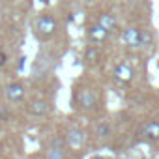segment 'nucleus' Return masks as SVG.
Segmentation results:
<instances>
[{
	"label": "nucleus",
	"instance_id": "9b49d317",
	"mask_svg": "<svg viewBox=\"0 0 159 159\" xmlns=\"http://www.w3.org/2000/svg\"><path fill=\"white\" fill-rule=\"evenodd\" d=\"M67 142H69V146H73V148L83 146V142H84L83 131H81V129H71V131L67 133Z\"/></svg>",
	"mask_w": 159,
	"mask_h": 159
},
{
	"label": "nucleus",
	"instance_id": "f257e3e1",
	"mask_svg": "<svg viewBox=\"0 0 159 159\" xmlns=\"http://www.w3.org/2000/svg\"><path fill=\"white\" fill-rule=\"evenodd\" d=\"M58 28H60V25H58V17H56L54 11H41V13L36 17L34 26H32L34 36H36L39 41H49V39H52V38L58 34Z\"/></svg>",
	"mask_w": 159,
	"mask_h": 159
},
{
	"label": "nucleus",
	"instance_id": "6e6552de",
	"mask_svg": "<svg viewBox=\"0 0 159 159\" xmlns=\"http://www.w3.org/2000/svg\"><path fill=\"white\" fill-rule=\"evenodd\" d=\"M51 111V103L47 99H34L28 103V112L34 116H45Z\"/></svg>",
	"mask_w": 159,
	"mask_h": 159
},
{
	"label": "nucleus",
	"instance_id": "20e7f679",
	"mask_svg": "<svg viewBox=\"0 0 159 159\" xmlns=\"http://www.w3.org/2000/svg\"><path fill=\"white\" fill-rule=\"evenodd\" d=\"M75 103L83 111H92L98 105V92L90 86H81L79 90H75Z\"/></svg>",
	"mask_w": 159,
	"mask_h": 159
},
{
	"label": "nucleus",
	"instance_id": "9d476101",
	"mask_svg": "<svg viewBox=\"0 0 159 159\" xmlns=\"http://www.w3.org/2000/svg\"><path fill=\"white\" fill-rule=\"evenodd\" d=\"M144 135L152 140H159V120H150L144 125Z\"/></svg>",
	"mask_w": 159,
	"mask_h": 159
},
{
	"label": "nucleus",
	"instance_id": "0eeeda50",
	"mask_svg": "<svg viewBox=\"0 0 159 159\" xmlns=\"http://www.w3.org/2000/svg\"><path fill=\"white\" fill-rule=\"evenodd\" d=\"M114 79L118 83H129L133 79V67L127 64V62H120L116 67H114Z\"/></svg>",
	"mask_w": 159,
	"mask_h": 159
},
{
	"label": "nucleus",
	"instance_id": "7ed1b4c3",
	"mask_svg": "<svg viewBox=\"0 0 159 159\" xmlns=\"http://www.w3.org/2000/svg\"><path fill=\"white\" fill-rule=\"evenodd\" d=\"M94 23H98L99 26H103L107 32L111 34H118L120 32V21H118V15L112 11V10H98L94 13Z\"/></svg>",
	"mask_w": 159,
	"mask_h": 159
},
{
	"label": "nucleus",
	"instance_id": "423d86ee",
	"mask_svg": "<svg viewBox=\"0 0 159 159\" xmlns=\"http://www.w3.org/2000/svg\"><path fill=\"white\" fill-rule=\"evenodd\" d=\"M4 94H6V99H8L10 103L17 105V103H21V101H25L26 88H25V84H23V83H10V84L6 86Z\"/></svg>",
	"mask_w": 159,
	"mask_h": 159
},
{
	"label": "nucleus",
	"instance_id": "ddd939ff",
	"mask_svg": "<svg viewBox=\"0 0 159 159\" xmlns=\"http://www.w3.org/2000/svg\"><path fill=\"white\" fill-rule=\"evenodd\" d=\"M96 135L101 137V139H107V137L111 135V125H109L107 122H99V124H98V129H96Z\"/></svg>",
	"mask_w": 159,
	"mask_h": 159
},
{
	"label": "nucleus",
	"instance_id": "2eb2a0df",
	"mask_svg": "<svg viewBox=\"0 0 159 159\" xmlns=\"http://www.w3.org/2000/svg\"><path fill=\"white\" fill-rule=\"evenodd\" d=\"M81 2L84 4V6H94V4H98L99 0H81Z\"/></svg>",
	"mask_w": 159,
	"mask_h": 159
},
{
	"label": "nucleus",
	"instance_id": "39448f33",
	"mask_svg": "<svg viewBox=\"0 0 159 159\" xmlns=\"http://www.w3.org/2000/svg\"><path fill=\"white\" fill-rule=\"evenodd\" d=\"M111 32H107L103 26H99L98 23H90L88 26H86V39L92 43V45H105V43H109V39H111Z\"/></svg>",
	"mask_w": 159,
	"mask_h": 159
},
{
	"label": "nucleus",
	"instance_id": "f8f14e48",
	"mask_svg": "<svg viewBox=\"0 0 159 159\" xmlns=\"http://www.w3.org/2000/svg\"><path fill=\"white\" fill-rule=\"evenodd\" d=\"M47 159H66V155H64V150H62V142L56 139L54 142H52V146L49 148V152H47Z\"/></svg>",
	"mask_w": 159,
	"mask_h": 159
},
{
	"label": "nucleus",
	"instance_id": "f03ea898",
	"mask_svg": "<svg viewBox=\"0 0 159 159\" xmlns=\"http://www.w3.org/2000/svg\"><path fill=\"white\" fill-rule=\"evenodd\" d=\"M144 30L146 26L142 25H127L124 30H122V41L127 49H142V39H144Z\"/></svg>",
	"mask_w": 159,
	"mask_h": 159
},
{
	"label": "nucleus",
	"instance_id": "1a4fd4ad",
	"mask_svg": "<svg viewBox=\"0 0 159 159\" xmlns=\"http://www.w3.org/2000/svg\"><path fill=\"white\" fill-rule=\"evenodd\" d=\"M84 60H86V64H98L101 60V47L90 43L84 49Z\"/></svg>",
	"mask_w": 159,
	"mask_h": 159
},
{
	"label": "nucleus",
	"instance_id": "4468645a",
	"mask_svg": "<svg viewBox=\"0 0 159 159\" xmlns=\"http://www.w3.org/2000/svg\"><path fill=\"white\" fill-rule=\"evenodd\" d=\"M8 62H10V60H8V54H6L2 49H0V67H6Z\"/></svg>",
	"mask_w": 159,
	"mask_h": 159
},
{
	"label": "nucleus",
	"instance_id": "dca6fc26",
	"mask_svg": "<svg viewBox=\"0 0 159 159\" xmlns=\"http://www.w3.org/2000/svg\"><path fill=\"white\" fill-rule=\"evenodd\" d=\"M0 94H2V88H0Z\"/></svg>",
	"mask_w": 159,
	"mask_h": 159
}]
</instances>
